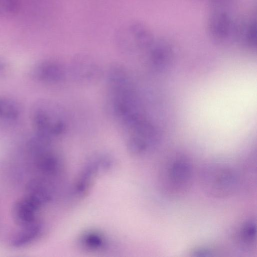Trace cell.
<instances>
[{"instance_id":"obj_1","label":"cell","mask_w":257,"mask_h":257,"mask_svg":"<svg viewBox=\"0 0 257 257\" xmlns=\"http://www.w3.org/2000/svg\"><path fill=\"white\" fill-rule=\"evenodd\" d=\"M193 172L192 164L183 155H173L163 163L159 176V185L165 195L177 198L191 188Z\"/></svg>"},{"instance_id":"obj_2","label":"cell","mask_w":257,"mask_h":257,"mask_svg":"<svg viewBox=\"0 0 257 257\" xmlns=\"http://www.w3.org/2000/svg\"><path fill=\"white\" fill-rule=\"evenodd\" d=\"M200 181L204 192L216 199L229 198L236 192L239 178L235 169L222 163L205 165L200 173Z\"/></svg>"},{"instance_id":"obj_3","label":"cell","mask_w":257,"mask_h":257,"mask_svg":"<svg viewBox=\"0 0 257 257\" xmlns=\"http://www.w3.org/2000/svg\"><path fill=\"white\" fill-rule=\"evenodd\" d=\"M32 120L36 132L52 140L67 130V119L64 109L48 100L37 102L32 110Z\"/></svg>"},{"instance_id":"obj_4","label":"cell","mask_w":257,"mask_h":257,"mask_svg":"<svg viewBox=\"0 0 257 257\" xmlns=\"http://www.w3.org/2000/svg\"><path fill=\"white\" fill-rule=\"evenodd\" d=\"M32 75L43 82L58 83L65 79L66 72L64 67L59 62L46 60L37 64L33 68Z\"/></svg>"},{"instance_id":"obj_5","label":"cell","mask_w":257,"mask_h":257,"mask_svg":"<svg viewBox=\"0 0 257 257\" xmlns=\"http://www.w3.org/2000/svg\"><path fill=\"white\" fill-rule=\"evenodd\" d=\"M73 76L79 81L90 82L98 78L100 69L92 59L80 57L74 59L71 65Z\"/></svg>"},{"instance_id":"obj_6","label":"cell","mask_w":257,"mask_h":257,"mask_svg":"<svg viewBox=\"0 0 257 257\" xmlns=\"http://www.w3.org/2000/svg\"><path fill=\"white\" fill-rule=\"evenodd\" d=\"M237 243L242 248H249L255 244L256 238V222L252 219L243 222L236 232Z\"/></svg>"},{"instance_id":"obj_7","label":"cell","mask_w":257,"mask_h":257,"mask_svg":"<svg viewBox=\"0 0 257 257\" xmlns=\"http://www.w3.org/2000/svg\"><path fill=\"white\" fill-rule=\"evenodd\" d=\"M210 30L212 35L218 39H225L228 37L232 29L230 20L224 12L214 14L210 20Z\"/></svg>"},{"instance_id":"obj_8","label":"cell","mask_w":257,"mask_h":257,"mask_svg":"<svg viewBox=\"0 0 257 257\" xmlns=\"http://www.w3.org/2000/svg\"><path fill=\"white\" fill-rule=\"evenodd\" d=\"M20 114L19 106L13 100L0 98V118L6 120H14Z\"/></svg>"},{"instance_id":"obj_9","label":"cell","mask_w":257,"mask_h":257,"mask_svg":"<svg viewBox=\"0 0 257 257\" xmlns=\"http://www.w3.org/2000/svg\"><path fill=\"white\" fill-rule=\"evenodd\" d=\"M80 244L89 249H99L105 245V241L100 233L90 232L85 233L80 239Z\"/></svg>"},{"instance_id":"obj_10","label":"cell","mask_w":257,"mask_h":257,"mask_svg":"<svg viewBox=\"0 0 257 257\" xmlns=\"http://www.w3.org/2000/svg\"><path fill=\"white\" fill-rule=\"evenodd\" d=\"M20 7V0H0V19L15 15Z\"/></svg>"},{"instance_id":"obj_11","label":"cell","mask_w":257,"mask_h":257,"mask_svg":"<svg viewBox=\"0 0 257 257\" xmlns=\"http://www.w3.org/2000/svg\"><path fill=\"white\" fill-rule=\"evenodd\" d=\"M194 256H211L215 253L214 251L206 246H198L193 249L191 252Z\"/></svg>"},{"instance_id":"obj_12","label":"cell","mask_w":257,"mask_h":257,"mask_svg":"<svg viewBox=\"0 0 257 257\" xmlns=\"http://www.w3.org/2000/svg\"><path fill=\"white\" fill-rule=\"evenodd\" d=\"M5 67V64L2 62L0 61V71L3 70Z\"/></svg>"}]
</instances>
